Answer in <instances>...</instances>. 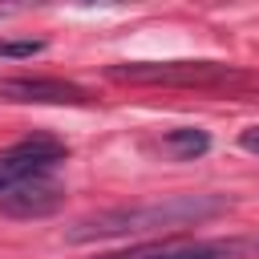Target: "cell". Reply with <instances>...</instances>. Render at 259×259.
I'll return each instance as SVG.
<instances>
[{
  "mask_svg": "<svg viewBox=\"0 0 259 259\" xmlns=\"http://www.w3.org/2000/svg\"><path fill=\"white\" fill-rule=\"evenodd\" d=\"M223 206H227V198H219V194H178V198L146 202V206H109V210H97V214L73 223V231H65V239L89 243V239H113V235L178 231V227H190V223L219 214Z\"/></svg>",
  "mask_w": 259,
  "mask_h": 259,
  "instance_id": "obj_1",
  "label": "cell"
},
{
  "mask_svg": "<svg viewBox=\"0 0 259 259\" xmlns=\"http://www.w3.org/2000/svg\"><path fill=\"white\" fill-rule=\"evenodd\" d=\"M105 77L125 81V85H166V89L247 85V77L235 65H219V61H125V65H109Z\"/></svg>",
  "mask_w": 259,
  "mask_h": 259,
  "instance_id": "obj_2",
  "label": "cell"
},
{
  "mask_svg": "<svg viewBox=\"0 0 259 259\" xmlns=\"http://www.w3.org/2000/svg\"><path fill=\"white\" fill-rule=\"evenodd\" d=\"M61 162H65V146L57 138L36 134V138L16 142L12 150L0 154V194L12 190V186H20V182H32V178L53 174Z\"/></svg>",
  "mask_w": 259,
  "mask_h": 259,
  "instance_id": "obj_3",
  "label": "cell"
},
{
  "mask_svg": "<svg viewBox=\"0 0 259 259\" xmlns=\"http://www.w3.org/2000/svg\"><path fill=\"white\" fill-rule=\"evenodd\" d=\"M0 101H20V105H89L93 97L57 77H4L0 81Z\"/></svg>",
  "mask_w": 259,
  "mask_h": 259,
  "instance_id": "obj_4",
  "label": "cell"
},
{
  "mask_svg": "<svg viewBox=\"0 0 259 259\" xmlns=\"http://www.w3.org/2000/svg\"><path fill=\"white\" fill-rule=\"evenodd\" d=\"M97 259H243L239 239H210V243H142L130 251H109Z\"/></svg>",
  "mask_w": 259,
  "mask_h": 259,
  "instance_id": "obj_5",
  "label": "cell"
},
{
  "mask_svg": "<svg viewBox=\"0 0 259 259\" xmlns=\"http://www.w3.org/2000/svg\"><path fill=\"white\" fill-rule=\"evenodd\" d=\"M61 202H65V190H61V182H53V174L20 182V186H12V190L0 194V210L12 214V219H45Z\"/></svg>",
  "mask_w": 259,
  "mask_h": 259,
  "instance_id": "obj_6",
  "label": "cell"
},
{
  "mask_svg": "<svg viewBox=\"0 0 259 259\" xmlns=\"http://www.w3.org/2000/svg\"><path fill=\"white\" fill-rule=\"evenodd\" d=\"M162 154L166 158H174V162H190V158H198V154H206L210 150V138L202 134V130H190V125H182V130H170V134H162Z\"/></svg>",
  "mask_w": 259,
  "mask_h": 259,
  "instance_id": "obj_7",
  "label": "cell"
},
{
  "mask_svg": "<svg viewBox=\"0 0 259 259\" xmlns=\"http://www.w3.org/2000/svg\"><path fill=\"white\" fill-rule=\"evenodd\" d=\"M36 53H45V40H0V57H8V61H24Z\"/></svg>",
  "mask_w": 259,
  "mask_h": 259,
  "instance_id": "obj_8",
  "label": "cell"
},
{
  "mask_svg": "<svg viewBox=\"0 0 259 259\" xmlns=\"http://www.w3.org/2000/svg\"><path fill=\"white\" fill-rule=\"evenodd\" d=\"M239 146H243L247 154H259V125H251V130H243V138H239Z\"/></svg>",
  "mask_w": 259,
  "mask_h": 259,
  "instance_id": "obj_9",
  "label": "cell"
},
{
  "mask_svg": "<svg viewBox=\"0 0 259 259\" xmlns=\"http://www.w3.org/2000/svg\"><path fill=\"white\" fill-rule=\"evenodd\" d=\"M243 243V259H259V235H251V239H239Z\"/></svg>",
  "mask_w": 259,
  "mask_h": 259,
  "instance_id": "obj_10",
  "label": "cell"
}]
</instances>
